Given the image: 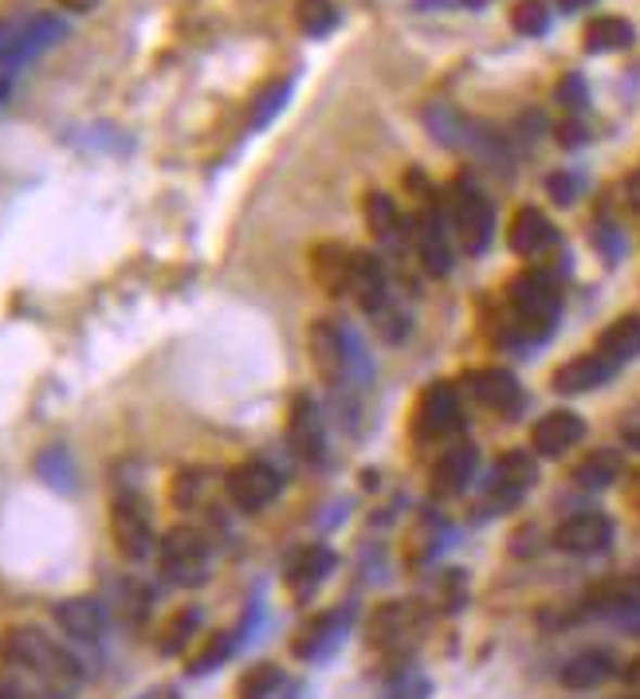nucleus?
Listing matches in <instances>:
<instances>
[{
    "label": "nucleus",
    "mask_w": 640,
    "mask_h": 699,
    "mask_svg": "<svg viewBox=\"0 0 640 699\" xmlns=\"http://www.w3.org/2000/svg\"><path fill=\"white\" fill-rule=\"evenodd\" d=\"M346 291L358 298V307L377 315L389 298V288H385V268L382 259L370 256V252H354L350 256V279H346Z\"/></svg>",
    "instance_id": "12"
},
{
    "label": "nucleus",
    "mask_w": 640,
    "mask_h": 699,
    "mask_svg": "<svg viewBox=\"0 0 640 699\" xmlns=\"http://www.w3.org/2000/svg\"><path fill=\"white\" fill-rule=\"evenodd\" d=\"M283 684V672L276 664H256L248 676L240 679V699H271Z\"/></svg>",
    "instance_id": "34"
},
{
    "label": "nucleus",
    "mask_w": 640,
    "mask_h": 699,
    "mask_svg": "<svg viewBox=\"0 0 640 699\" xmlns=\"http://www.w3.org/2000/svg\"><path fill=\"white\" fill-rule=\"evenodd\" d=\"M617 621H620V625H625V628H629L632 637H640V606H637V609H629V613H620Z\"/></svg>",
    "instance_id": "42"
},
{
    "label": "nucleus",
    "mask_w": 640,
    "mask_h": 699,
    "mask_svg": "<svg viewBox=\"0 0 640 699\" xmlns=\"http://www.w3.org/2000/svg\"><path fill=\"white\" fill-rule=\"evenodd\" d=\"M547 189H550V196H554L558 205H574V201H578V177H574V174H550Z\"/></svg>",
    "instance_id": "39"
},
{
    "label": "nucleus",
    "mask_w": 640,
    "mask_h": 699,
    "mask_svg": "<svg viewBox=\"0 0 640 699\" xmlns=\"http://www.w3.org/2000/svg\"><path fill=\"white\" fill-rule=\"evenodd\" d=\"M366 220H370L373 237L389 240L397 232V225H401V213H397V205L385 193H370L366 196Z\"/></svg>",
    "instance_id": "32"
},
{
    "label": "nucleus",
    "mask_w": 640,
    "mask_h": 699,
    "mask_svg": "<svg viewBox=\"0 0 640 699\" xmlns=\"http://www.w3.org/2000/svg\"><path fill=\"white\" fill-rule=\"evenodd\" d=\"M610 676H613V657H610V652H601V648L578 652V657L566 660V664H562V672H558V679H562L566 688H574V691L598 688V684H605Z\"/></svg>",
    "instance_id": "22"
},
{
    "label": "nucleus",
    "mask_w": 640,
    "mask_h": 699,
    "mask_svg": "<svg viewBox=\"0 0 640 699\" xmlns=\"http://www.w3.org/2000/svg\"><path fill=\"white\" fill-rule=\"evenodd\" d=\"M558 142H562V145H581V142H586V130H581L578 123H562V126H558Z\"/></svg>",
    "instance_id": "40"
},
{
    "label": "nucleus",
    "mask_w": 640,
    "mask_h": 699,
    "mask_svg": "<svg viewBox=\"0 0 640 699\" xmlns=\"http://www.w3.org/2000/svg\"><path fill=\"white\" fill-rule=\"evenodd\" d=\"M581 4H589V0H562V9H566V12H574V9H581Z\"/></svg>",
    "instance_id": "46"
},
{
    "label": "nucleus",
    "mask_w": 640,
    "mask_h": 699,
    "mask_svg": "<svg viewBox=\"0 0 640 699\" xmlns=\"http://www.w3.org/2000/svg\"><path fill=\"white\" fill-rule=\"evenodd\" d=\"M0 660L31 672V676H40L43 684H79V676H84L79 660L67 657L60 645H52V640L43 637L40 628H28V625L0 633Z\"/></svg>",
    "instance_id": "1"
},
{
    "label": "nucleus",
    "mask_w": 640,
    "mask_h": 699,
    "mask_svg": "<svg viewBox=\"0 0 640 699\" xmlns=\"http://www.w3.org/2000/svg\"><path fill=\"white\" fill-rule=\"evenodd\" d=\"M36 475H40L43 484L60 487V492H72L75 487V463L60 444H52V448H43V453L36 456Z\"/></svg>",
    "instance_id": "29"
},
{
    "label": "nucleus",
    "mask_w": 640,
    "mask_h": 699,
    "mask_svg": "<svg viewBox=\"0 0 640 699\" xmlns=\"http://www.w3.org/2000/svg\"><path fill=\"white\" fill-rule=\"evenodd\" d=\"M111 535H114V546L123 550L130 562L150 555V546H154V526H150V511L138 495H118L111 504Z\"/></svg>",
    "instance_id": "5"
},
{
    "label": "nucleus",
    "mask_w": 640,
    "mask_h": 699,
    "mask_svg": "<svg viewBox=\"0 0 640 699\" xmlns=\"http://www.w3.org/2000/svg\"><path fill=\"white\" fill-rule=\"evenodd\" d=\"M558 103L569 106V111H581V106L589 103V87H586V79H581L578 72H569L566 79L558 82Z\"/></svg>",
    "instance_id": "38"
},
{
    "label": "nucleus",
    "mask_w": 640,
    "mask_h": 699,
    "mask_svg": "<svg viewBox=\"0 0 640 699\" xmlns=\"http://www.w3.org/2000/svg\"><path fill=\"white\" fill-rule=\"evenodd\" d=\"M460 429V402H456V390L448 381H436L421 393V405H417V432L424 441H440V436H452Z\"/></svg>",
    "instance_id": "8"
},
{
    "label": "nucleus",
    "mask_w": 640,
    "mask_h": 699,
    "mask_svg": "<svg viewBox=\"0 0 640 699\" xmlns=\"http://www.w3.org/2000/svg\"><path fill=\"white\" fill-rule=\"evenodd\" d=\"M475 463H479V453H475V444L460 441L452 444L440 460H436L433 468V495H440V499H448V495H460L468 484H472L475 475Z\"/></svg>",
    "instance_id": "14"
},
{
    "label": "nucleus",
    "mask_w": 640,
    "mask_h": 699,
    "mask_svg": "<svg viewBox=\"0 0 640 699\" xmlns=\"http://www.w3.org/2000/svg\"><path fill=\"white\" fill-rule=\"evenodd\" d=\"M637 43V28L625 16H598L586 28V52H625Z\"/></svg>",
    "instance_id": "24"
},
{
    "label": "nucleus",
    "mask_w": 640,
    "mask_h": 699,
    "mask_svg": "<svg viewBox=\"0 0 640 699\" xmlns=\"http://www.w3.org/2000/svg\"><path fill=\"white\" fill-rule=\"evenodd\" d=\"M632 699H640V696H632Z\"/></svg>",
    "instance_id": "49"
},
{
    "label": "nucleus",
    "mask_w": 640,
    "mask_h": 699,
    "mask_svg": "<svg viewBox=\"0 0 640 699\" xmlns=\"http://www.w3.org/2000/svg\"><path fill=\"white\" fill-rule=\"evenodd\" d=\"M60 4H67V9H75V12H91L99 0H60Z\"/></svg>",
    "instance_id": "45"
},
{
    "label": "nucleus",
    "mask_w": 640,
    "mask_h": 699,
    "mask_svg": "<svg viewBox=\"0 0 640 699\" xmlns=\"http://www.w3.org/2000/svg\"><path fill=\"white\" fill-rule=\"evenodd\" d=\"M613 543V523L598 511L569 514L566 523L554 531V546L566 555H601Z\"/></svg>",
    "instance_id": "9"
},
{
    "label": "nucleus",
    "mask_w": 640,
    "mask_h": 699,
    "mask_svg": "<svg viewBox=\"0 0 640 699\" xmlns=\"http://www.w3.org/2000/svg\"><path fill=\"white\" fill-rule=\"evenodd\" d=\"M287 94H291V79H283V82H276V87H268V91L259 94L256 99V111H252V126H268L271 118H276L279 111H283V103H287Z\"/></svg>",
    "instance_id": "35"
},
{
    "label": "nucleus",
    "mask_w": 640,
    "mask_h": 699,
    "mask_svg": "<svg viewBox=\"0 0 640 699\" xmlns=\"http://www.w3.org/2000/svg\"><path fill=\"white\" fill-rule=\"evenodd\" d=\"M640 606V574H620L601 582L598 589H589L586 609L589 613H601V618H620L629 609Z\"/></svg>",
    "instance_id": "18"
},
{
    "label": "nucleus",
    "mask_w": 640,
    "mask_h": 699,
    "mask_svg": "<svg viewBox=\"0 0 640 699\" xmlns=\"http://www.w3.org/2000/svg\"><path fill=\"white\" fill-rule=\"evenodd\" d=\"M413 628H417L413 606H405V601H389V606H382V609H377V613L370 618V633H366V640H370L373 648H382V652H389V648L405 645Z\"/></svg>",
    "instance_id": "17"
},
{
    "label": "nucleus",
    "mask_w": 640,
    "mask_h": 699,
    "mask_svg": "<svg viewBox=\"0 0 640 699\" xmlns=\"http://www.w3.org/2000/svg\"><path fill=\"white\" fill-rule=\"evenodd\" d=\"M9 99V79H0V103Z\"/></svg>",
    "instance_id": "47"
},
{
    "label": "nucleus",
    "mask_w": 640,
    "mask_h": 699,
    "mask_svg": "<svg viewBox=\"0 0 640 699\" xmlns=\"http://www.w3.org/2000/svg\"><path fill=\"white\" fill-rule=\"evenodd\" d=\"M334 640H338V618H334V613H319V618L303 628V637L291 648H295V657H303V660H319L331 652Z\"/></svg>",
    "instance_id": "27"
},
{
    "label": "nucleus",
    "mask_w": 640,
    "mask_h": 699,
    "mask_svg": "<svg viewBox=\"0 0 640 699\" xmlns=\"http://www.w3.org/2000/svg\"><path fill=\"white\" fill-rule=\"evenodd\" d=\"M334 570V555L327 550V546H307L295 562H291V570H287V586H291V594H303L307 597L310 589L319 586L322 577L331 574Z\"/></svg>",
    "instance_id": "23"
},
{
    "label": "nucleus",
    "mask_w": 640,
    "mask_h": 699,
    "mask_svg": "<svg viewBox=\"0 0 640 699\" xmlns=\"http://www.w3.org/2000/svg\"><path fill=\"white\" fill-rule=\"evenodd\" d=\"M103 621V606L94 597H67V601L55 606V625L75 640H99Z\"/></svg>",
    "instance_id": "19"
},
{
    "label": "nucleus",
    "mask_w": 640,
    "mask_h": 699,
    "mask_svg": "<svg viewBox=\"0 0 640 699\" xmlns=\"http://www.w3.org/2000/svg\"><path fill=\"white\" fill-rule=\"evenodd\" d=\"M468 4H487V0H468Z\"/></svg>",
    "instance_id": "48"
},
{
    "label": "nucleus",
    "mask_w": 640,
    "mask_h": 699,
    "mask_svg": "<svg viewBox=\"0 0 640 699\" xmlns=\"http://www.w3.org/2000/svg\"><path fill=\"white\" fill-rule=\"evenodd\" d=\"M417 247H421V264L428 276H448V268H452V247H448L445 213L440 208H424L417 216Z\"/></svg>",
    "instance_id": "13"
},
{
    "label": "nucleus",
    "mask_w": 640,
    "mask_h": 699,
    "mask_svg": "<svg viewBox=\"0 0 640 699\" xmlns=\"http://www.w3.org/2000/svg\"><path fill=\"white\" fill-rule=\"evenodd\" d=\"M617 373V361L605 358L601 350L593 354H581V358H569L566 366H558L554 370V390L558 393H589L605 385V381Z\"/></svg>",
    "instance_id": "11"
},
{
    "label": "nucleus",
    "mask_w": 640,
    "mask_h": 699,
    "mask_svg": "<svg viewBox=\"0 0 640 699\" xmlns=\"http://www.w3.org/2000/svg\"><path fill=\"white\" fill-rule=\"evenodd\" d=\"M295 16H299V24H303V31H307V36H327V31L338 24V9H334V0H299Z\"/></svg>",
    "instance_id": "31"
},
{
    "label": "nucleus",
    "mask_w": 640,
    "mask_h": 699,
    "mask_svg": "<svg viewBox=\"0 0 640 699\" xmlns=\"http://www.w3.org/2000/svg\"><path fill=\"white\" fill-rule=\"evenodd\" d=\"M193 628H196V609L177 613V618L169 621L166 637H162V652H177V648H185V640L193 637Z\"/></svg>",
    "instance_id": "37"
},
{
    "label": "nucleus",
    "mask_w": 640,
    "mask_h": 699,
    "mask_svg": "<svg viewBox=\"0 0 640 699\" xmlns=\"http://www.w3.org/2000/svg\"><path fill=\"white\" fill-rule=\"evenodd\" d=\"M625 499H629V504L640 511V472L629 475V484H625Z\"/></svg>",
    "instance_id": "41"
},
{
    "label": "nucleus",
    "mask_w": 640,
    "mask_h": 699,
    "mask_svg": "<svg viewBox=\"0 0 640 699\" xmlns=\"http://www.w3.org/2000/svg\"><path fill=\"white\" fill-rule=\"evenodd\" d=\"M40 676L16 669V664H4L0 669V699H55L36 684Z\"/></svg>",
    "instance_id": "30"
},
{
    "label": "nucleus",
    "mask_w": 640,
    "mask_h": 699,
    "mask_svg": "<svg viewBox=\"0 0 640 699\" xmlns=\"http://www.w3.org/2000/svg\"><path fill=\"white\" fill-rule=\"evenodd\" d=\"M452 228L468 256L487 252V244L496 237V208H491V201L479 189L468 186V181H460L452 193Z\"/></svg>",
    "instance_id": "4"
},
{
    "label": "nucleus",
    "mask_w": 640,
    "mask_h": 699,
    "mask_svg": "<svg viewBox=\"0 0 640 699\" xmlns=\"http://www.w3.org/2000/svg\"><path fill=\"white\" fill-rule=\"evenodd\" d=\"M535 480H538L535 456H530V453H507V456H499L496 480H491V487H496L499 504H515L519 495L527 492Z\"/></svg>",
    "instance_id": "21"
},
{
    "label": "nucleus",
    "mask_w": 640,
    "mask_h": 699,
    "mask_svg": "<svg viewBox=\"0 0 640 699\" xmlns=\"http://www.w3.org/2000/svg\"><path fill=\"white\" fill-rule=\"evenodd\" d=\"M581 436H586V421L569 409L547 412V417L530 429V444H535L538 456H566L574 444H581Z\"/></svg>",
    "instance_id": "10"
},
{
    "label": "nucleus",
    "mask_w": 640,
    "mask_h": 699,
    "mask_svg": "<svg viewBox=\"0 0 640 699\" xmlns=\"http://www.w3.org/2000/svg\"><path fill=\"white\" fill-rule=\"evenodd\" d=\"M511 28L519 36H542L550 28V9L542 0H519L515 9H511Z\"/></svg>",
    "instance_id": "33"
},
{
    "label": "nucleus",
    "mask_w": 640,
    "mask_h": 699,
    "mask_svg": "<svg viewBox=\"0 0 640 699\" xmlns=\"http://www.w3.org/2000/svg\"><path fill=\"white\" fill-rule=\"evenodd\" d=\"M620 676H625V684H640V657H637V660H629Z\"/></svg>",
    "instance_id": "43"
},
{
    "label": "nucleus",
    "mask_w": 640,
    "mask_h": 699,
    "mask_svg": "<svg viewBox=\"0 0 640 699\" xmlns=\"http://www.w3.org/2000/svg\"><path fill=\"white\" fill-rule=\"evenodd\" d=\"M507 244H511L515 256H538V252H547L550 244H558V232L547 220V213H538V208L527 205V208H519L515 220H511Z\"/></svg>",
    "instance_id": "16"
},
{
    "label": "nucleus",
    "mask_w": 640,
    "mask_h": 699,
    "mask_svg": "<svg viewBox=\"0 0 640 699\" xmlns=\"http://www.w3.org/2000/svg\"><path fill=\"white\" fill-rule=\"evenodd\" d=\"M620 436H625V444H629V448H637V453H640V424H629Z\"/></svg>",
    "instance_id": "44"
},
{
    "label": "nucleus",
    "mask_w": 640,
    "mask_h": 699,
    "mask_svg": "<svg viewBox=\"0 0 640 699\" xmlns=\"http://www.w3.org/2000/svg\"><path fill=\"white\" fill-rule=\"evenodd\" d=\"M468 390H472V397L479 405H487V409H515L519 402H523V390H519V381L511 370H503V366H487V370H475L468 373Z\"/></svg>",
    "instance_id": "15"
},
{
    "label": "nucleus",
    "mask_w": 640,
    "mask_h": 699,
    "mask_svg": "<svg viewBox=\"0 0 640 699\" xmlns=\"http://www.w3.org/2000/svg\"><path fill=\"white\" fill-rule=\"evenodd\" d=\"M507 298H511V310H515L519 319V330L527 334V339H542L550 334L558 319V307H562V295H558V283L547 276V271H523V276L511 279V288H507Z\"/></svg>",
    "instance_id": "2"
},
{
    "label": "nucleus",
    "mask_w": 640,
    "mask_h": 699,
    "mask_svg": "<svg viewBox=\"0 0 640 699\" xmlns=\"http://www.w3.org/2000/svg\"><path fill=\"white\" fill-rule=\"evenodd\" d=\"M279 492H283V475L268 460H248L228 472V495L240 511H264Z\"/></svg>",
    "instance_id": "6"
},
{
    "label": "nucleus",
    "mask_w": 640,
    "mask_h": 699,
    "mask_svg": "<svg viewBox=\"0 0 640 699\" xmlns=\"http://www.w3.org/2000/svg\"><path fill=\"white\" fill-rule=\"evenodd\" d=\"M315 276L327 291H346V279H350V252L327 244L315 252Z\"/></svg>",
    "instance_id": "28"
},
{
    "label": "nucleus",
    "mask_w": 640,
    "mask_h": 699,
    "mask_svg": "<svg viewBox=\"0 0 640 699\" xmlns=\"http://www.w3.org/2000/svg\"><path fill=\"white\" fill-rule=\"evenodd\" d=\"M67 36V24L60 21V16H28L21 28V36H16V43H12V52L4 55L0 63H24L31 60L36 52H43V48H52L55 40H63Z\"/></svg>",
    "instance_id": "20"
},
{
    "label": "nucleus",
    "mask_w": 640,
    "mask_h": 699,
    "mask_svg": "<svg viewBox=\"0 0 640 699\" xmlns=\"http://www.w3.org/2000/svg\"><path fill=\"white\" fill-rule=\"evenodd\" d=\"M598 350L605 354V358L617 361V366L620 361L637 358L640 354V315H620L617 322H610V327L601 330Z\"/></svg>",
    "instance_id": "25"
},
{
    "label": "nucleus",
    "mask_w": 640,
    "mask_h": 699,
    "mask_svg": "<svg viewBox=\"0 0 640 699\" xmlns=\"http://www.w3.org/2000/svg\"><path fill=\"white\" fill-rule=\"evenodd\" d=\"M625 475V463H620V453L613 448H598V453H589L586 460H578L574 468V480L589 492H601V487H613Z\"/></svg>",
    "instance_id": "26"
},
{
    "label": "nucleus",
    "mask_w": 640,
    "mask_h": 699,
    "mask_svg": "<svg viewBox=\"0 0 640 699\" xmlns=\"http://www.w3.org/2000/svg\"><path fill=\"white\" fill-rule=\"evenodd\" d=\"M157 558H162V574L169 582H177V586L193 589L201 582H208V562H213V555H208V538L196 526H174L162 538V546H157Z\"/></svg>",
    "instance_id": "3"
},
{
    "label": "nucleus",
    "mask_w": 640,
    "mask_h": 699,
    "mask_svg": "<svg viewBox=\"0 0 640 699\" xmlns=\"http://www.w3.org/2000/svg\"><path fill=\"white\" fill-rule=\"evenodd\" d=\"M287 441L295 448V456L307 463H319L327 453V429H322V412L315 405L310 393H299L291 402V417H287Z\"/></svg>",
    "instance_id": "7"
},
{
    "label": "nucleus",
    "mask_w": 640,
    "mask_h": 699,
    "mask_svg": "<svg viewBox=\"0 0 640 699\" xmlns=\"http://www.w3.org/2000/svg\"><path fill=\"white\" fill-rule=\"evenodd\" d=\"M228 652H232V640H228L225 633H217V637H213V645H208L205 652H201V657L189 664V676H205V672L220 669V664L228 660Z\"/></svg>",
    "instance_id": "36"
}]
</instances>
